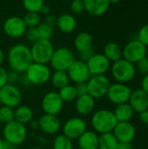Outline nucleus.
<instances>
[{"label":"nucleus","instance_id":"nucleus-1","mask_svg":"<svg viewBox=\"0 0 148 149\" xmlns=\"http://www.w3.org/2000/svg\"><path fill=\"white\" fill-rule=\"evenodd\" d=\"M8 63L11 71L24 73L33 63L31 48L24 44H16L8 52Z\"/></svg>","mask_w":148,"mask_h":149},{"label":"nucleus","instance_id":"nucleus-2","mask_svg":"<svg viewBox=\"0 0 148 149\" xmlns=\"http://www.w3.org/2000/svg\"><path fill=\"white\" fill-rule=\"evenodd\" d=\"M92 127L99 134L112 133L118 123L113 112L107 109H100L95 112L91 120Z\"/></svg>","mask_w":148,"mask_h":149},{"label":"nucleus","instance_id":"nucleus-3","mask_svg":"<svg viewBox=\"0 0 148 149\" xmlns=\"http://www.w3.org/2000/svg\"><path fill=\"white\" fill-rule=\"evenodd\" d=\"M111 72L113 79L119 83L126 84L133 79L136 74L135 65L125 58L113 62L111 66Z\"/></svg>","mask_w":148,"mask_h":149},{"label":"nucleus","instance_id":"nucleus-4","mask_svg":"<svg viewBox=\"0 0 148 149\" xmlns=\"http://www.w3.org/2000/svg\"><path fill=\"white\" fill-rule=\"evenodd\" d=\"M51 72L50 67L44 64L33 62L24 72V78L27 83L40 86L47 83L51 79Z\"/></svg>","mask_w":148,"mask_h":149},{"label":"nucleus","instance_id":"nucleus-5","mask_svg":"<svg viewBox=\"0 0 148 149\" xmlns=\"http://www.w3.org/2000/svg\"><path fill=\"white\" fill-rule=\"evenodd\" d=\"M3 135L4 141L17 147L24 143L26 140L27 129L25 125L16 120H12L7 124H4Z\"/></svg>","mask_w":148,"mask_h":149},{"label":"nucleus","instance_id":"nucleus-6","mask_svg":"<svg viewBox=\"0 0 148 149\" xmlns=\"http://www.w3.org/2000/svg\"><path fill=\"white\" fill-rule=\"evenodd\" d=\"M30 48L33 62L44 65L50 63V60L55 50L54 45L51 40L41 38L34 42Z\"/></svg>","mask_w":148,"mask_h":149},{"label":"nucleus","instance_id":"nucleus-7","mask_svg":"<svg viewBox=\"0 0 148 149\" xmlns=\"http://www.w3.org/2000/svg\"><path fill=\"white\" fill-rule=\"evenodd\" d=\"M75 60V55L73 52L65 46L58 47L54 50L50 65L54 71H67L70 65Z\"/></svg>","mask_w":148,"mask_h":149},{"label":"nucleus","instance_id":"nucleus-8","mask_svg":"<svg viewBox=\"0 0 148 149\" xmlns=\"http://www.w3.org/2000/svg\"><path fill=\"white\" fill-rule=\"evenodd\" d=\"M110 86L111 81L105 74L91 76L86 82L87 93L94 100L101 99L106 96Z\"/></svg>","mask_w":148,"mask_h":149},{"label":"nucleus","instance_id":"nucleus-9","mask_svg":"<svg viewBox=\"0 0 148 149\" xmlns=\"http://www.w3.org/2000/svg\"><path fill=\"white\" fill-rule=\"evenodd\" d=\"M22 93L20 89L13 84H6L0 89V102L2 106L15 108L21 105Z\"/></svg>","mask_w":148,"mask_h":149},{"label":"nucleus","instance_id":"nucleus-10","mask_svg":"<svg viewBox=\"0 0 148 149\" xmlns=\"http://www.w3.org/2000/svg\"><path fill=\"white\" fill-rule=\"evenodd\" d=\"M147 48L137 38L130 40L123 48V58L136 64L140 59L147 57Z\"/></svg>","mask_w":148,"mask_h":149},{"label":"nucleus","instance_id":"nucleus-11","mask_svg":"<svg viewBox=\"0 0 148 149\" xmlns=\"http://www.w3.org/2000/svg\"><path fill=\"white\" fill-rule=\"evenodd\" d=\"M132 91L133 90L126 84L117 82L111 84L107 91L106 97L112 103L115 105L127 103L129 101Z\"/></svg>","mask_w":148,"mask_h":149},{"label":"nucleus","instance_id":"nucleus-12","mask_svg":"<svg viewBox=\"0 0 148 149\" xmlns=\"http://www.w3.org/2000/svg\"><path fill=\"white\" fill-rule=\"evenodd\" d=\"M26 25L23 17L18 16H12L5 19L3 24V30L6 36L11 38H17L24 36L26 31Z\"/></svg>","mask_w":148,"mask_h":149},{"label":"nucleus","instance_id":"nucleus-13","mask_svg":"<svg viewBox=\"0 0 148 149\" xmlns=\"http://www.w3.org/2000/svg\"><path fill=\"white\" fill-rule=\"evenodd\" d=\"M64 101L60 98L58 93L57 92H48L46 93L41 102L42 110L45 114L57 115L58 114L64 107Z\"/></svg>","mask_w":148,"mask_h":149},{"label":"nucleus","instance_id":"nucleus-14","mask_svg":"<svg viewBox=\"0 0 148 149\" xmlns=\"http://www.w3.org/2000/svg\"><path fill=\"white\" fill-rule=\"evenodd\" d=\"M70 80L78 83H86L91 77L86 63L79 59H75L66 71Z\"/></svg>","mask_w":148,"mask_h":149},{"label":"nucleus","instance_id":"nucleus-15","mask_svg":"<svg viewBox=\"0 0 148 149\" xmlns=\"http://www.w3.org/2000/svg\"><path fill=\"white\" fill-rule=\"evenodd\" d=\"M62 130L64 135L71 140H74L79 139V137L87 130V127L85 121L82 118L72 117L65 122Z\"/></svg>","mask_w":148,"mask_h":149},{"label":"nucleus","instance_id":"nucleus-16","mask_svg":"<svg viewBox=\"0 0 148 149\" xmlns=\"http://www.w3.org/2000/svg\"><path fill=\"white\" fill-rule=\"evenodd\" d=\"M85 63L91 76L104 75L111 67V62L103 53H94Z\"/></svg>","mask_w":148,"mask_h":149},{"label":"nucleus","instance_id":"nucleus-17","mask_svg":"<svg viewBox=\"0 0 148 149\" xmlns=\"http://www.w3.org/2000/svg\"><path fill=\"white\" fill-rule=\"evenodd\" d=\"M119 142H132L136 135V129L130 121L118 122L113 131Z\"/></svg>","mask_w":148,"mask_h":149},{"label":"nucleus","instance_id":"nucleus-18","mask_svg":"<svg viewBox=\"0 0 148 149\" xmlns=\"http://www.w3.org/2000/svg\"><path fill=\"white\" fill-rule=\"evenodd\" d=\"M39 129L45 134H55L61 128L60 120L57 115L43 114L38 120Z\"/></svg>","mask_w":148,"mask_h":149},{"label":"nucleus","instance_id":"nucleus-19","mask_svg":"<svg viewBox=\"0 0 148 149\" xmlns=\"http://www.w3.org/2000/svg\"><path fill=\"white\" fill-rule=\"evenodd\" d=\"M128 103L134 112L140 113L148 109V95L141 88L136 89L132 91Z\"/></svg>","mask_w":148,"mask_h":149},{"label":"nucleus","instance_id":"nucleus-20","mask_svg":"<svg viewBox=\"0 0 148 149\" xmlns=\"http://www.w3.org/2000/svg\"><path fill=\"white\" fill-rule=\"evenodd\" d=\"M85 10L90 15L99 17L106 13L110 7L109 0H83Z\"/></svg>","mask_w":148,"mask_h":149},{"label":"nucleus","instance_id":"nucleus-21","mask_svg":"<svg viewBox=\"0 0 148 149\" xmlns=\"http://www.w3.org/2000/svg\"><path fill=\"white\" fill-rule=\"evenodd\" d=\"M95 107V100L88 93L79 96L75 100V108L80 115L90 114Z\"/></svg>","mask_w":148,"mask_h":149},{"label":"nucleus","instance_id":"nucleus-22","mask_svg":"<svg viewBox=\"0 0 148 149\" xmlns=\"http://www.w3.org/2000/svg\"><path fill=\"white\" fill-rule=\"evenodd\" d=\"M56 26L64 33H71L76 29L77 20L72 14L64 13L57 17Z\"/></svg>","mask_w":148,"mask_h":149},{"label":"nucleus","instance_id":"nucleus-23","mask_svg":"<svg viewBox=\"0 0 148 149\" xmlns=\"http://www.w3.org/2000/svg\"><path fill=\"white\" fill-rule=\"evenodd\" d=\"M79 149H98L99 135L94 131L86 130L78 139Z\"/></svg>","mask_w":148,"mask_h":149},{"label":"nucleus","instance_id":"nucleus-24","mask_svg":"<svg viewBox=\"0 0 148 149\" xmlns=\"http://www.w3.org/2000/svg\"><path fill=\"white\" fill-rule=\"evenodd\" d=\"M92 43H93V39L92 35L86 31L79 32L78 35H76L73 40L74 48L79 52L92 48Z\"/></svg>","mask_w":148,"mask_h":149},{"label":"nucleus","instance_id":"nucleus-25","mask_svg":"<svg viewBox=\"0 0 148 149\" xmlns=\"http://www.w3.org/2000/svg\"><path fill=\"white\" fill-rule=\"evenodd\" d=\"M33 119L32 109L26 105H19L14 110V120L26 125Z\"/></svg>","mask_w":148,"mask_h":149},{"label":"nucleus","instance_id":"nucleus-26","mask_svg":"<svg viewBox=\"0 0 148 149\" xmlns=\"http://www.w3.org/2000/svg\"><path fill=\"white\" fill-rule=\"evenodd\" d=\"M103 54L110 62H115L123 58V49L119 44L115 42H110L105 45Z\"/></svg>","mask_w":148,"mask_h":149},{"label":"nucleus","instance_id":"nucleus-27","mask_svg":"<svg viewBox=\"0 0 148 149\" xmlns=\"http://www.w3.org/2000/svg\"><path fill=\"white\" fill-rule=\"evenodd\" d=\"M113 113L118 122H123V121H130L133 116L134 111L127 102V103L117 105Z\"/></svg>","mask_w":148,"mask_h":149},{"label":"nucleus","instance_id":"nucleus-28","mask_svg":"<svg viewBox=\"0 0 148 149\" xmlns=\"http://www.w3.org/2000/svg\"><path fill=\"white\" fill-rule=\"evenodd\" d=\"M119 141L112 133H106L99 135L98 149H117Z\"/></svg>","mask_w":148,"mask_h":149},{"label":"nucleus","instance_id":"nucleus-29","mask_svg":"<svg viewBox=\"0 0 148 149\" xmlns=\"http://www.w3.org/2000/svg\"><path fill=\"white\" fill-rule=\"evenodd\" d=\"M50 79L52 86L58 90L69 85L70 82V79L65 71H54V72L51 73Z\"/></svg>","mask_w":148,"mask_h":149},{"label":"nucleus","instance_id":"nucleus-30","mask_svg":"<svg viewBox=\"0 0 148 149\" xmlns=\"http://www.w3.org/2000/svg\"><path fill=\"white\" fill-rule=\"evenodd\" d=\"M58 94L64 102H72L75 101L78 98L74 86H72L70 84L59 89Z\"/></svg>","mask_w":148,"mask_h":149},{"label":"nucleus","instance_id":"nucleus-31","mask_svg":"<svg viewBox=\"0 0 148 149\" xmlns=\"http://www.w3.org/2000/svg\"><path fill=\"white\" fill-rule=\"evenodd\" d=\"M53 149H73L72 140L64 134H58L55 137L53 143Z\"/></svg>","mask_w":148,"mask_h":149},{"label":"nucleus","instance_id":"nucleus-32","mask_svg":"<svg viewBox=\"0 0 148 149\" xmlns=\"http://www.w3.org/2000/svg\"><path fill=\"white\" fill-rule=\"evenodd\" d=\"M24 22L27 28L38 27V25L41 23V16L38 12H26L23 17Z\"/></svg>","mask_w":148,"mask_h":149},{"label":"nucleus","instance_id":"nucleus-33","mask_svg":"<svg viewBox=\"0 0 148 149\" xmlns=\"http://www.w3.org/2000/svg\"><path fill=\"white\" fill-rule=\"evenodd\" d=\"M38 31L39 35V38L41 39H46V40H51L53 37L54 33V28L50 26L49 24H45L44 22L40 23L38 27Z\"/></svg>","mask_w":148,"mask_h":149},{"label":"nucleus","instance_id":"nucleus-34","mask_svg":"<svg viewBox=\"0 0 148 149\" xmlns=\"http://www.w3.org/2000/svg\"><path fill=\"white\" fill-rule=\"evenodd\" d=\"M44 4V0H23V6L28 12L39 13Z\"/></svg>","mask_w":148,"mask_h":149},{"label":"nucleus","instance_id":"nucleus-35","mask_svg":"<svg viewBox=\"0 0 148 149\" xmlns=\"http://www.w3.org/2000/svg\"><path fill=\"white\" fill-rule=\"evenodd\" d=\"M0 120L1 123L7 124L14 120V108L7 106L0 107Z\"/></svg>","mask_w":148,"mask_h":149},{"label":"nucleus","instance_id":"nucleus-36","mask_svg":"<svg viewBox=\"0 0 148 149\" xmlns=\"http://www.w3.org/2000/svg\"><path fill=\"white\" fill-rule=\"evenodd\" d=\"M70 9L73 15H80L85 10V4L83 0H72Z\"/></svg>","mask_w":148,"mask_h":149},{"label":"nucleus","instance_id":"nucleus-37","mask_svg":"<svg viewBox=\"0 0 148 149\" xmlns=\"http://www.w3.org/2000/svg\"><path fill=\"white\" fill-rule=\"evenodd\" d=\"M135 65V68H136V72L138 71V72L143 76H146L148 74V58L145 57L144 58L140 59V61H138Z\"/></svg>","mask_w":148,"mask_h":149},{"label":"nucleus","instance_id":"nucleus-38","mask_svg":"<svg viewBox=\"0 0 148 149\" xmlns=\"http://www.w3.org/2000/svg\"><path fill=\"white\" fill-rule=\"evenodd\" d=\"M24 36L26 38V39L31 42V43H34L36 41H38L39 38V35H38V31L37 27H31V28H27L26 31L24 33Z\"/></svg>","mask_w":148,"mask_h":149},{"label":"nucleus","instance_id":"nucleus-39","mask_svg":"<svg viewBox=\"0 0 148 149\" xmlns=\"http://www.w3.org/2000/svg\"><path fill=\"white\" fill-rule=\"evenodd\" d=\"M137 39L141 42L144 45H146L147 47L148 46V24H145L143 25L138 34H137Z\"/></svg>","mask_w":148,"mask_h":149},{"label":"nucleus","instance_id":"nucleus-40","mask_svg":"<svg viewBox=\"0 0 148 149\" xmlns=\"http://www.w3.org/2000/svg\"><path fill=\"white\" fill-rule=\"evenodd\" d=\"M74 88H75V91H76V93H77V96L78 97L88 93H87L86 83H78V84H75Z\"/></svg>","mask_w":148,"mask_h":149},{"label":"nucleus","instance_id":"nucleus-41","mask_svg":"<svg viewBox=\"0 0 148 149\" xmlns=\"http://www.w3.org/2000/svg\"><path fill=\"white\" fill-rule=\"evenodd\" d=\"M79 60L81 61H84V62H86L94 53V50L92 48H90L88 50H85V51H83V52H79Z\"/></svg>","mask_w":148,"mask_h":149},{"label":"nucleus","instance_id":"nucleus-42","mask_svg":"<svg viewBox=\"0 0 148 149\" xmlns=\"http://www.w3.org/2000/svg\"><path fill=\"white\" fill-rule=\"evenodd\" d=\"M8 84V72L3 67L0 66V89Z\"/></svg>","mask_w":148,"mask_h":149},{"label":"nucleus","instance_id":"nucleus-43","mask_svg":"<svg viewBox=\"0 0 148 149\" xmlns=\"http://www.w3.org/2000/svg\"><path fill=\"white\" fill-rule=\"evenodd\" d=\"M19 73L14 71H10L8 72V83L9 84H15L19 81Z\"/></svg>","mask_w":148,"mask_h":149},{"label":"nucleus","instance_id":"nucleus-44","mask_svg":"<svg viewBox=\"0 0 148 149\" xmlns=\"http://www.w3.org/2000/svg\"><path fill=\"white\" fill-rule=\"evenodd\" d=\"M44 23H45V24H49L50 26H51V27H53V28H54V27L56 26L57 17H56L55 16H53V15L49 14V15H47V16L45 17Z\"/></svg>","mask_w":148,"mask_h":149},{"label":"nucleus","instance_id":"nucleus-45","mask_svg":"<svg viewBox=\"0 0 148 149\" xmlns=\"http://www.w3.org/2000/svg\"><path fill=\"white\" fill-rule=\"evenodd\" d=\"M0 149H17L16 146L7 142L3 138L0 137Z\"/></svg>","mask_w":148,"mask_h":149},{"label":"nucleus","instance_id":"nucleus-46","mask_svg":"<svg viewBox=\"0 0 148 149\" xmlns=\"http://www.w3.org/2000/svg\"><path fill=\"white\" fill-rule=\"evenodd\" d=\"M140 120L143 124L148 125V109L140 113Z\"/></svg>","mask_w":148,"mask_h":149},{"label":"nucleus","instance_id":"nucleus-47","mask_svg":"<svg viewBox=\"0 0 148 149\" xmlns=\"http://www.w3.org/2000/svg\"><path fill=\"white\" fill-rule=\"evenodd\" d=\"M141 89L148 95V74L144 76L141 81Z\"/></svg>","mask_w":148,"mask_h":149},{"label":"nucleus","instance_id":"nucleus-48","mask_svg":"<svg viewBox=\"0 0 148 149\" xmlns=\"http://www.w3.org/2000/svg\"><path fill=\"white\" fill-rule=\"evenodd\" d=\"M117 149H133L131 142H119Z\"/></svg>","mask_w":148,"mask_h":149},{"label":"nucleus","instance_id":"nucleus-49","mask_svg":"<svg viewBox=\"0 0 148 149\" xmlns=\"http://www.w3.org/2000/svg\"><path fill=\"white\" fill-rule=\"evenodd\" d=\"M50 11H51L50 7H49L48 5H46V4H44V5L42 6L41 10H40L39 13H40V14H42V15L47 16V15H49V14H50Z\"/></svg>","mask_w":148,"mask_h":149},{"label":"nucleus","instance_id":"nucleus-50","mask_svg":"<svg viewBox=\"0 0 148 149\" xmlns=\"http://www.w3.org/2000/svg\"><path fill=\"white\" fill-rule=\"evenodd\" d=\"M30 126L33 130L38 129L39 128V125H38V120H31L30 122Z\"/></svg>","mask_w":148,"mask_h":149},{"label":"nucleus","instance_id":"nucleus-51","mask_svg":"<svg viewBox=\"0 0 148 149\" xmlns=\"http://www.w3.org/2000/svg\"><path fill=\"white\" fill-rule=\"evenodd\" d=\"M3 60H4V53H3V51L0 48V66L3 64Z\"/></svg>","mask_w":148,"mask_h":149},{"label":"nucleus","instance_id":"nucleus-52","mask_svg":"<svg viewBox=\"0 0 148 149\" xmlns=\"http://www.w3.org/2000/svg\"><path fill=\"white\" fill-rule=\"evenodd\" d=\"M121 0H109V2H110V3H113V4H115V3H120Z\"/></svg>","mask_w":148,"mask_h":149},{"label":"nucleus","instance_id":"nucleus-53","mask_svg":"<svg viewBox=\"0 0 148 149\" xmlns=\"http://www.w3.org/2000/svg\"><path fill=\"white\" fill-rule=\"evenodd\" d=\"M31 149H44L43 148H31Z\"/></svg>","mask_w":148,"mask_h":149},{"label":"nucleus","instance_id":"nucleus-54","mask_svg":"<svg viewBox=\"0 0 148 149\" xmlns=\"http://www.w3.org/2000/svg\"><path fill=\"white\" fill-rule=\"evenodd\" d=\"M1 106H2V104H1V102H0V107H1Z\"/></svg>","mask_w":148,"mask_h":149},{"label":"nucleus","instance_id":"nucleus-55","mask_svg":"<svg viewBox=\"0 0 148 149\" xmlns=\"http://www.w3.org/2000/svg\"><path fill=\"white\" fill-rule=\"evenodd\" d=\"M0 31H1V25H0Z\"/></svg>","mask_w":148,"mask_h":149}]
</instances>
